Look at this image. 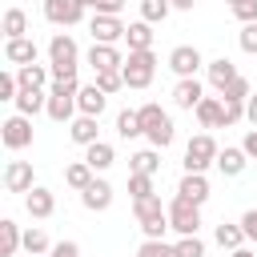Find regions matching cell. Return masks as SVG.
I'll return each instance as SVG.
<instances>
[{
    "mask_svg": "<svg viewBox=\"0 0 257 257\" xmlns=\"http://www.w3.org/2000/svg\"><path fill=\"white\" fill-rule=\"evenodd\" d=\"M88 32H92V44H116V40H124V24H120V16H100V12H92Z\"/></svg>",
    "mask_w": 257,
    "mask_h": 257,
    "instance_id": "obj_8",
    "label": "cell"
},
{
    "mask_svg": "<svg viewBox=\"0 0 257 257\" xmlns=\"http://www.w3.org/2000/svg\"><path fill=\"white\" fill-rule=\"evenodd\" d=\"M80 4H84V8H96V0H80Z\"/></svg>",
    "mask_w": 257,
    "mask_h": 257,
    "instance_id": "obj_54",
    "label": "cell"
},
{
    "mask_svg": "<svg viewBox=\"0 0 257 257\" xmlns=\"http://www.w3.org/2000/svg\"><path fill=\"white\" fill-rule=\"evenodd\" d=\"M36 40L32 36H16V40H4V60L8 64H16V68H24V64H36Z\"/></svg>",
    "mask_w": 257,
    "mask_h": 257,
    "instance_id": "obj_12",
    "label": "cell"
},
{
    "mask_svg": "<svg viewBox=\"0 0 257 257\" xmlns=\"http://www.w3.org/2000/svg\"><path fill=\"white\" fill-rule=\"evenodd\" d=\"M0 141H4V149H8V153H20V149H28V145H32V116H24V112H12V116L0 124Z\"/></svg>",
    "mask_w": 257,
    "mask_h": 257,
    "instance_id": "obj_6",
    "label": "cell"
},
{
    "mask_svg": "<svg viewBox=\"0 0 257 257\" xmlns=\"http://www.w3.org/2000/svg\"><path fill=\"white\" fill-rule=\"evenodd\" d=\"M16 36H28V16H24V8H8V12H4V40H16Z\"/></svg>",
    "mask_w": 257,
    "mask_h": 257,
    "instance_id": "obj_29",
    "label": "cell"
},
{
    "mask_svg": "<svg viewBox=\"0 0 257 257\" xmlns=\"http://www.w3.org/2000/svg\"><path fill=\"white\" fill-rule=\"evenodd\" d=\"M169 4H173L177 12H193V4H197V0H169Z\"/></svg>",
    "mask_w": 257,
    "mask_h": 257,
    "instance_id": "obj_52",
    "label": "cell"
},
{
    "mask_svg": "<svg viewBox=\"0 0 257 257\" xmlns=\"http://www.w3.org/2000/svg\"><path fill=\"white\" fill-rule=\"evenodd\" d=\"M169 229L173 233H181V237H193L197 229H201V205H193L189 197H173L169 201Z\"/></svg>",
    "mask_w": 257,
    "mask_h": 257,
    "instance_id": "obj_4",
    "label": "cell"
},
{
    "mask_svg": "<svg viewBox=\"0 0 257 257\" xmlns=\"http://www.w3.org/2000/svg\"><path fill=\"white\" fill-rule=\"evenodd\" d=\"M213 237H217V245H221V249H229V253H233V249H241V241H245V229H241V225H229V221H221Z\"/></svg>",
    "mask_w": 257,
    "mask_h": 257,
    "instance_id": "obj_31",
    "label": "cell"
},
{
    "mask_svg": "<svg viewBox=\"0 0 257 257\" xmlns=\"http://www.w3.org/2000/svg\"><path fill=\"white\" fill-rule=\"evenodd\" d=\"M92 177H96V169H92L88 161H72V165H64V185L76 189V193H84V189L92 185Z\"/></svg>",
    "mask_w": 257,
    "mask_h": 257,
    "instance_id": "obj_25",
    "label": "cell"
},
{
    "mask_svg": "<svg viewBox=\"0 0 257 257\" xmlns=\"http://www.w3.org/2000/svg\"><path fill=\"white\" fill-rule=\"evenodd\" d=\"M201 64H205V56L197 52V44H177V48L169 52V68L177 72V80H181V76H197Z\"/></svg>",
    "mask_w": 257,
    "mask_h": 257,
    "instance_id": "obj_9",
    "label": "cell"
},
{
    "mask_svg": "<svg viewBox=\"0 0 257 257\" xmlns=\"http://www.w3.org/2000/svg\"><path fill=\"white\" fill-rule=\"evenodd\" d=\"M133 213H137V225H149V221L169 217V205H161V197L149 193V197H137V201H133Z\"/></svg>",
    "mask_w": 257,
    "mask_h": 257,
    "instance_id": "obj_19",
    "label": "cell"
},
{
    "mask_svg": "<svg viewBox=\"0 0 257 257\" xmlns=\"http://www.w3.org/2000/svg\"><path fill=\"white\" fill-rule=\"evenodd\" d=\"M12 104H16V112L36 116V112H44V108H48V92H44V88H20Z\"/></svg>",
    "mask_w": 257,
    "mask_h": 257,
    "instance_id": "obj_20",
    "label": "cell"
},
{
    "mask_svg": "<svg viewBox=\"0 0 257 257\" xmlns=\"http://www.w3.org/2000/svg\"><path fill=\"white\" fill-rule=\"evenodd\" d=\"M128 165H133V173H149V177H157V169H161V153H157V149H141V153L128 157Z\"/></svg>",
    "mask_w": 257,
    "mask_h": 257,
    "instance_id": "obj_30",
    "label": "cell"
},
{
    "mask_svg": "<svg viewBox=\"0 0 257 257\" xmlns=\"http://www.w3.org/2000/svg\"><path fill=\"white\" fill-rule=\"evenodd\" d=\"M92 84H96L100 92H108V96H112V92H120V88H124V72H120V68H104V72H96V80H92Z\"/></svg>",
    "mask_w": 257,
    "mask_h": 257,
    "instance_id": "obj_36",
    "label": "cell"
},
{
    "mask_svg": "<svg viewBox=\"0 0 257 257\" xmlns=\"http://www.w3.org/2000/svg\"><path fill=\"white\" fill-rule=\"evenodd\" d=\"M44 20L56 28H72L84 20V4L80 0H44Z\"/></svg>",
    "mask_w": 257,
    "mask_h": 257,
    "instance_id": "obj_7",
    "label": "cell"
},
{
    "mask_svg": "<svg viewBox=\"0 0 257 257\" xmlns=\"http://www.w3.org/2000/svg\"><path fill=\"white\" fill-rule=\"evenodd\" d=\"M145 137H149V145H153V149H169V145H173V137H177V133H173V116L157 120V124H153Z\"/></svg>",
    "mask_w": 257,
    "mask_h": 257,
    "instance_id": "obj_33",
    "label": "cell"
},
{
    "mask_svg": "<svg viewBox=\"0 0 257 257\" xmlns=\"http://www.w3.org/2000/svg\"><path fill=\"white\" fill-rule=\"evenodd\" d=\"M124 40H128V52L153 48V24H149V20H133V24L124 28Z\"/></svg>",
    "mask_w": 257,
    "mask_h": 257,
    "instance_id": "obj_26",
    "label": "cell"
},
{
    "mask_svg": "<svg viewBox=\"0 0 257 257\" xmlns=\"http://www.w3.org/2000/svg\"><path fill=\"white\" fill-rule=\"evenodd\" d=\"M84 161H88L96 173H104V169L116 161V153H112V145H108V141H96V145H88V149H84Z\"/></svg>",
    "mask_w": 257,
    "mask_h": 257,
    "instance_id": "obj_28",
    "label": "cell"
},
{
    "mask_svg": "<svg viewBox=\"0 0 257 257\" xmlns=\"http://www.w3.org/2000/svg\"><path fill=\"white\" fill-rule=\"evenodd\" d=\"M237 44H241V52H257V20H253V24H241Z\"/></svg>",
    "mask_w": 257,
    "mask_h": 257,
    "instance_id": "obj_44",
    "label": "cell"
},
{
    "mask_svg": "<svg viewBox=\"0 0 257 257\" xmlns=\"http://www.w3.org/2000/svg\"><path fill=\"white\" fill-rule=\"evenodd\" d=\"M104 104H108V92H100L96 84H84L76 92V112H84V116H100Z\"/></svg>",
    "mask_w": 257,
    "mask_h": 257,
    "instance_id": "obj_17",
    "label": "cell"
},
{
    "mask_svg": "<svg viewBox=\"0 0 257 257\" xmlns=\"http://www.w3.org/2000/svg\"><path fill=\"white\" fill-rule=\"evenodd\" d=\"M96 120H100V116H84V112H80V116L68 124V137H72L76 145H84V149L96 145V141H100V124H96Z\"/></svg>",
    "mask_w": 257,
    "mask_h": 257,
    "instance_id": "obj_18",
    "label": "cell"
},
{
    "mask_svg": "<svg viewBox=\"0 0 257 257\" xmlns=\"http://www.w3.org/2000/svg\"><path fill=\"white\" fill-rule=\"evenodd\" d=\"M245 157H249L245 149H229V145H225V149L217 153V169H221V177H241L245 165H249Z\"/></svg>",
    "mask_w": 257,
    "mask_h": 257,
    "instance_id": "obj_24",
    "label": "cell"
},
{
    "mask_svg": "<svg viewBox=\"0 0 257 257\" xmlns=\"http://www.w3.org/2000/svg\"><path fill=\"white\" fill-rule=\"evenodd\" d=\"M24 209H28V217L44 221V217H52V213H56V193H52V189H44V185H32V189L24 193Z\"/></svg>",
    "mask_w": 257,
    "mask_h": 257,
    "instance_id": "obj_10",
    "label": "cell"
},
{
    "mask_svg": "<svg viewBox=\"0 0 257 257\" xmlns=\"http://www.w3.org/2000/svg\"><path fill=\"white\" fill-rule=\"evenodd\" d=\"M249 92H253V84H249L245 76H237V80L221 92V100H249Z\"/></svg>",
    "mask_w": 257,
    "mask_h": 257,
    "instance_id": "obj_41",
    "label": "cell"
},
{
    "mask_svg": "<svg viewBox=\"0 0 257 257\" xmlns=\"http://www.w3.org/2000/svg\"><path fill=\"white\" fill-rule=\"evenodd\" d=\"M120 72H124V88H149L153 76H157V52L153 48L128 52L124 64H120Z\"/></svg>",
    "mask_w": 257,
    "mask_h": 257,
    "instance_id": "obj_3",
    "label": "cell"
},
{
    "mask_svg": "<svg viewBox=\"0 0 257 257\" xmlns=\"http://www.w3.org/2000/svg\"><path fill=\"white\" fill-rule=\"evenodd\" d=\"M205 76H209V84H213L217 92H225L241 72H237V64H233L229 56H217V60H209V64H205Z\"/></svg>",
    "mask_w": 257,
    "mask_h": 257,
    "instance_id": "obj_13",
    "label": "cell"
},
{
    "mask_svg": "<svg viewBox=\"0 0 257 257\" xmlns=\"http://www.w3.org/2000/svg\"><path fill=\"white\" fill-rule=\"evenodd\" d=\"M165 229H169V217H161V221H149V225H141V233H145V237H165Z\"/></svg>",
    "mask_w": 257,
    "mask_h": 257,
    "instance_id": "obj_49",
    "label": "cell"
},
{
    "mask_svg": "<svg viewBox=\"0 0 257 257\" xmlns=\"http://www.w3.org/2000/svg\"><path fill=\"white\" fill-rule=\"evenodd\" d=\"M48 257H80V245H76V241H56V245L48 249Z\"/></svg>",
    "mask_w": 257,
    "mask_h": 257,
    "instance_id": "obj_46",
    "label": "cell"
},
{
    "mask_svg": "<svg viewBox=\"0 0 257 257\" xmlns=\"http://www.w3.org/2000/svg\"><path fill=\"white\" fill-rule=\"evenodd\" d=\"M16 80H20V88H44L52 80V68L48 64H24V68H16Z\"/></svg>",
    "mask_w": 257,
    "mask_h": 257,
    "instance_id": "obj_27",
    "label": "cell"
},
{
    "mask_svg": "<svg viewBox=\"0 0 257 257\" xmlns=\"http://www.w3.org/2000/svg\"><path fill=\"white\" fill-rule=\"evenodd\" d=\"M241 149H245L249 157H257V124H253V128L245 133V141H241Z\"/></svg>",
    "mask_w": 257,
    "mask_h": 257,
    "instance_id": "obj_50",
    "label": "cell"
},
{
    "mask_svg": "<svg viewBox=\"0 0 257 257\" xmlns=\"http://www.w3.org/2000/svg\"><path fill=\"white\" fill-rule=\"evenodd\" d=\"M233 4H241V0H229V8H233Z\"/></svg>",
    "mask_w": 257,
    "mask_h": 257,
    "instance_id": "obj_55",
    "label": "cell"
},
{
    "mask_svg": "<svg viewBox=\"0 0 257 257\" xmlns=\"http://www.w3.org/2000/svg\"><path fill=\"white\" fill-rule=\"evenodd\" d=\"M177 193L189 197L193 205H205V201H209V181H205V173H185L181 185H177Z\"/></svg>",
    "mask_w": 257,
    "mask_h": 257,
    "instance_id": "obj_21",
    "label": "cell"
},
{
    "mask_svg": "<svg viewBox=\"0 0 257 257\" xmlns=\"http://www.w3.org/2000/svg\"><path fill=\"white\" fill-rule=\"evenodd\" d=\"M48 249H52V241H48V233H44V229H36V225H32V229H24V253L44 257Z\"/></svg>",
    "mask_w": 257,
    "mask_h": 257,
    "instance_id": "obj_35",
    "label": "cell"
},
{
    "mask_svg": "<svg viewBox=\"0 0 257 257\" xmlns=\"http://www.w3.org/2000/svg\"><path fill=\"white\" fill-rule=\"evenodd\" d=\"M76 92H80V80L68 76V80H52L48 84V116L56 124H72V112H76Z\"/></svg>",
    "mask_w": 257,
    "mask_h": 257,
    "instance_id": "obj_2",
    "label": "cell"
},
{
    "mask_svg": "<svg viewBox=\"0 0 257 257\" xmlns=\"http://www.w3.org/2000/svg\"><path fill=\"white\" fill-rule=\"evenodd\" d=\"M229 257H257V253H253V249H245V245H241V249H233V253H229Z\"/></svg>",
    "mask_w": 257,
    "mask_h": 257,
    "instance_id": "obj_53",
    "label": "cell"
},
{
    "mask_svg": "<svg viewBox=\"0 0 257 257\" xmlns=\"http://www.w3.org/2000/svg\"><path fill=\"white\" fill-rule=\"evenodd\" d=\"M169 12H173L169 0H141V20H149V24H161Z\"/></svg>",
    "mask_w": 257,
    "mask_h": 257,
    "instance_id": "obj_37",
    "label": "cell"
},
{
    "mask_svg": "<svg viewBox=\"0 0 257 257\" xmlns=\"http://www.w3.org/2000/svg\"><path fill=\"white\" fill-rule=\"evenodd\" d=\"M241 229H245V241L257 245V209H249V213L241 217Z\"/></svg>",
    "mask_w": 257,
    "mask_h": 257,
    "instance_id": "obj_48",
    "label": "cell"
},
{
    "mask_svg": "<svg viewBox=\"0 0 257 257\" xmlns=\"http://www.w3.org/2000/svg\"><path fill=\"white\" fill-rule=\"evenodd\" d=\"M88 64H92V72H104V68H120L124 56H120L116 44H92L88 48Z\"/></svg>",
    "mask_w": 257,
    "mask_h": 257,
    "instance_id": "obj_16",
    "label": "cell"
},
{
    "mask_svg": "<svg viewBox=\"0 0 257 257\" xmlns=\"http://www.w3.org/2000/svg\"><path fill=\"white\" fill-rule=\"evenodd\" d=\"M36 181H32V165L28 161H8V169H4V189L8 193H28Z\"/></svg>",
    "mask_w": 257,
    "mask_h": 257,
    "instance_id": "obj_15",
    "label": "cell"
},
{
    "mask_svg": "<svg viewBox=\"0 0 257 257\" xmlns=\"http://www.w3.org/2000/svg\"><path fill=\"white\" fill-rule=\"evenodd\" d=\"M177 257H205V241L193 233V237H181L177 241Z\"/></svg>",
    "mask_w": 257,
    "mask_h": 257,
    "instance_id": "obj_40",
    "label": "cell"
},
{
    "mask_svg": "<svg viewBox=\"0 0 257 257\" xmlns=\"http://www.w3.org/2000/svg\"><path fill=\"white\" fill-rule=\"evenodd\" d=\"M92 12H100V16H120V12H124V0H96Z\"/></svg>",
    "mask_w": 257,
    "mask_h": 257,
    "instance_id": "obj_47",
    "label": "cell"
},
{
    "mask_svg": "<svg viewBox=\"0 0 257 257\" xmlns=\"http://www.w3.org/2000/svg\"><path fill=\"white\" fill-rule=\"evenodd\" d=\"M16 92H20L16 72H0V100H16Z\"/></svg>",
    "mask_w": 257,
    "mask_h": 257,
    "instance_id": "obj_43",
    "label": "cell"
},
{
    "mask_svg": "<svg viewBox=\"0 0 257 257\" xmlns=\"http://www.w3.org/2000/svg\"><path fill=\"white\" fill-rule=\"evenodd\" d=\"M201 128H221V112H225V100L221 96H201V104L193 108Z\"/></svg>",
    "mask_w": 257,
    "mask_h": 257,
    "instance_id": "obj_23",
    "label": "cell"
},
{
    "mask_svg": "<svg viewBox=\"0 0 257 257\" xmlns=\"http://www.w3.org/2000/svg\"><path fill=\"white\" fill-rule=\"evenodd\" d=\"M201 96H205V84H201L197 76H181V80L173 84V104L185 108V112H193V108L201 104Z\"/></svg>",
    "mask_w": 257,
    "mask_h": 257,
    "instance_id": "obj_11",
    "label": "cell"
},
{
    "mask_svg": "<svg viewBox=\"0 0 257 257\" xmlns=\"http://www.w3.org/2000/svg\"><path fill=\"white\" fill-rule=\"evenodd\" d=\"M137 257H177V245H169L165 237H145Z\"/></svg>",
    "mask_w": 257,
    "mask_h": 257,
    "instance_id": "obj_34",
    "label": "cell"
},
{
    "mask_svg": "<svg viewBox=\"0 0 257 257\" xmlns=\"http://www.w3.org/2000/svg\"><path fill=\"white\" fill-rule=\"evenodd\" d=\"M80 205H84L88 213H104V209L112 205V185L100 181V177H92V185L80 193Z\"/></svg>",
    "mask_w": 257,
    "mask_h": 257,
    "instance_id": "obj_14",
    "label": "cell"
},
{
    "mask_svg": "<svg viewBox=\"0 0 257 257\" xmlns=\"http://www.w3.org/2000/svg\"><path fill=\"white\" fill-rule=\"evenodd\" d=\"M116 133H120L124 141H133V137H145V128H141V116H137V108H124V112H116Z\"/></svg>",
    "mask_w": 257,
    "mask_h": 257,
    "instance_id": "obj_32",
    "label": "cell"
},
{
    "mask_svg": "<svg viewBox=\"0 0 257 257\" xmlns=\"http://www.w3.org/2000/svg\"><path fill=\"white\" fill-rule=\"evenodd\" d=\"M137 116H141V128H145V133H149V128H153V124H157V120H165V116H169V112H165V108H161V104H153V100H149V104H141V108H137Z\"/></svg>",
    "mask_w": 257,
    "mask_h": 257,
    "instance_id": "obj_38",
    "label": "cell"
},
{
    "mask_svg": "<svg viewBox=\"0 0 257 257\" xmlns=\"http://www.w3.org/2000/svg\"><path fill=\"white\" fill-rule=\"evenodd\" d=\"M217 141L209 133H197L189 145H185V173H205L209 165H217Z\"/></svg>",
    "mask_w": 257,
    "mask_h": 257,
    "instance_id": "obj_5",
    "label": "cell"
},
{
    "mask_svg": "<svg viewBox=\"0 0 257 257\" xmlns=\"http://www.w3.org/2000/svg\"><path fill=\"white\" fill-rule=\"evenodd\" d=\"M20 249H24V233L12 217H4L0 221V257H16Z\"/></svg>",
    "mask_w": 257,
    "mask_h": 257,
    "instance_id": "obj_22",
    "label": "cell"
},
{
    "mask_svg": "<svg viewBox=\"0 0 257 257\" xmlns=\"http://www.w3.org/2000/svg\"><path fill=\"white\" fill-rule=\"evenodd\" d=\"M233 16H237L241 24H253V20H257V0H241V4H233Z\"/></svg>",
    "mask_w": 257,
    "mask_h": 257,
    "instance_id": "obj_45",
    "label": "cell"
},
{
    "mask_svg": "<svg viewBox=\"0 0 257 257\" xmlns=\"http://www.w3.org/2000/svg\"><path fill=\"white\" fill-rule=\"evenodd\" d=\"M48 68H52V80L76 76V68H80V48H76V40H72L68 32H56V36L48 40Z\"/></svg>",
    "mask_w": 257,
    "mask_h": 257,
    "instance_id": "obj_1",
    "label": "cell"
},
{
    "mask_svg": "<svg viewBox=\"0 0 257 257\" xmlns=\"http://www.w3.org/2000/svg\"><path fill=\"white\" fill-rule=\"evenodd\" d=\"M245 120V100H225V112H221V128Z\"/></svg>",
    "mask_w": 257,
    "mask_h": 257,
    "instance_id": "obj_42",
    "label": "cell"
},
{
    "mask_svg": "<svg viewBox=\"0 0 257 257\" xmlns=\"http://www.w3.org/2000/svg\"><path fill=\"white\" fill-rule=\"evenodd\" d=\"M128 193H133V201L157 193V189H153V177H149V173H133V177H128Z\"/></svg>",
    "mask_w": 257,
    "mask_h": 257,
    "instance_id": "obj_39",
    "label": "cell"
},
{
    "mask_svg": "<svg viewBox=\"0 0 257 257\" xmlns=\"http://www.w3.org/2000/svg\"><path fill=\"white\" fill-rule=\"evenodd\" d=\"M245 120L257 124V92H249V100H245Z\"/></svg>",
    "mask_w": 257,
    "mask_h": 257,
    "instance_id": "obj_51",
    "label": "cell"
},
{
    "mask_svg": "<svg viewBox=\"0 0 257 257\" xmlns=\"http://www.w3.org/2000/svg\"><path fill=\"white\" fill-rule=\"evenodd\" d=\"M28 257H36V253H28Z\"/></svg>",
    "mask_w": 257,
    "mask_h": 257,
    "instance_id": "obj_56",
    "label": "cell"
}]
</instances>
